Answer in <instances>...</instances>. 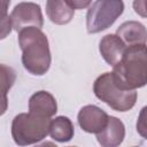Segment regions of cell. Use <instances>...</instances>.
I'll list each match as a JSON object with an SVG mask.
<instances>
[{
  "mask_svg": "<svg viewBox=\"0 0 147 147\" xmlns=\"http://www.w3.org/2000/svg\"><path fill=\"white\" fill-rule=\"evenodd\" d=\"M144 115H145V108L141 110V114H140V118H139V121H138V123H137V125L141 124V126L137 127V130L140 132V134H141L142 137H145V129H146V126H145V119H144Z\"/></svg>",
  "mask_w": 147,
  "mask_h": 147,
  "instance_id": "cell-18",
  "label": "cell"
},
{
  "mask_svg": "<svg viewBox=\"0 0 147 147\" xmlns=\"http://www.w3.org/2000/svg\"><path fill=\"white\" fill-rule=\"evenodd\" d=\"M72 9H85L91 3L92 0H64Z\"/></svg>",
  "mask_w": 147,
  "mask_h": 147,
  "instance_id": "cell-16",
  "label": "cell"
},
{
  "mask_svg": "<svg viewBox=\"0 0 147 147\" xmlns=\"http://www.w3.org/2000/svg\"><path fill=\"white\" fill-rule=\"evenodd\" d=\"M29 111L51 118L57 111L56 100L49 92L38 91L33 93L29 100Z\"/></svg>",
  "mask_w": 147,
  "mask_h": 147,
  "instance_id": "cell-10",
  "label": "cell"
},
{
  "mask_svg": "<svg viewBox=\"0 0 147 147\" xmlns=\"http://www.w3.org/2000/svg\"><path fill=\"white\" fill-rule=\"evenodd\" d=\"M133 8H134L137 14L141 15L142 17L146 16V13H145V0H134Z\"/></svg>",
  "mask_w": 147,
  "mask_h": 147,
  "instance_id": "cell-17",
  "label": "cell"
},
{
  "mask_svg": "<svg viewBox=\"0 0 147 147\" xmlns=\"http://www.w3.org/2000/svg\"><path fill=\"white\" fill-rule=\"evenodd\" d=\"M114 83L123 90H136L146 85V42L126 46L119 61L113 65Z\"/></svg>",
  "mask_w": 147,
  "mask_h": 147,
  "instance_id": "cell-1",
  "label": "cell"
},
{
  "mask_svg": "<svg viewBox=\"0 0 147 147\" xmlns=\"http://www.w3.org/2000/svg\"><path fill=\"white\" fill-rule=\"evenodd\" d=\"M17 32L23 67L34 76L45 75L52 61L47 36L36 26H26Z\"/></svg>",
  "mask_w": 147,
  "mask_h": 147,
  "instance_id": "cell-2",
  "label": "cell"
},
{
  "mask_svg": "<svg viewBox=\"0 0 147 147\" xmlns=\"http://www.w3.org/2000/svg\"><path fill=\"white\" fill-rule=\"evenodd\" d=\"M46 14L49 21L54 24L64 25L74 18L75 9H72L64 0H47Z\"/></svg>",
  "mask_w": 147,
  "mask_h": 147,
  "instance_id": "cell-12",
  "label": "cell"
},
{
  "mask_svg": "<svg viewBox=\"0 0 147 147\" xmlns=\"http://www.w3.org/2000/svg\"><path fill=\"white\" fill-rule=\"evenodd\" d=\"M13 29L20 31L26 26H36L41 29L44 18L40 6L34 2H20L10 13Z\"/></svg>",
  "mask_w": 147,
  "mask_h": 147,
  "instance_id": "cell-6",
  "label": "cell"
},
{
  "mask_svg": "<svg viewBox=\"0 0 147 147\" xmlns=\"http://www.w3.org/2000/svg\"><path fill=\"white\" fill-rule=\"evenodd\" d=\"M93 92L98 99L116 111H129L137 101L136 90H123L118 87L113 80L111 72H105L95 79Z\"/></svg>",
  "mask_w": 147,
  "mask_h": 147,
  "instance_id": "cell-4",
  "label": "cell"
},
{
  "mask_svg": "<svg viewBox=\"0 0 147 147\" xmlns=\"http://www.w3.org/2000/svg\"><path fill=\"white\" fill-rule=\"evenodd\" d=\"M16 80V72L13 68L0 64V116L3 115L8 108L7 94Z\"/></svg>",
  "mask_w": 147,
  "mask_h": 147,
  "instance_id": "cell-14",
  "label": "cell"
},
{
  "mask_svg": "<svg viewBox=\"0 0 147 147\" xmlns=\"http://www.w3.org/2000/svg\"><path fill=\"white\" fill-rule=\"evenodd\" d=\"M123 11V0H95L86 14L87 32L98 33L110 28Z\"/></svg>",
  "mask_w": 147,
  "mask_h": 147,
  "instance_id": "cell-5",
  "label": "cell"
},
{
  "mask_svg": "<svg viewBox=\"0 0 147 147\" xmlns=\"http://www.w3.org/2000/svg\"><path fill=\"white\" fill-rule=\"evenodd\" d=\"M125 137V126L121 119L108 116V122L102 131L96 133L98 142L103 147H115L122 144Z\"/></svg>",
  "mask_w": 147,
  "mask_h": 147,
  "instance_id": "cell-8",
  "label": "cell"
},
{
  "mask_svg": "<svg viewBox=\"0 0 147 147\" xmlns=\"http://www.w3.org/2000/svg\"><path fill=\"white\" fill-rule=\"evenodd\" d=\"M77 119L83 131L96 134L106 126L108 122V114L96 106L87 105L79 110Z\"/></svg>",
  "mask_w": 147,
  "mask_h": 147,
  "instance_id": "cell-7",
  "label": "cell"
},
{
  "mask_svg": "<svg viewBox=\"0 0 147 147\" xmlns=\"http://www.w3.org/2000/svg\"><path fill=\"white\" fill-rule=\"evenodd\" d=\"M116 34L124 41L126 46L146 42V28L137 21H127L122 23L118 26Z\"/></svg>",
  "mask_w": 147,
  "mask_h": 147,
  "instance_id": "cell-11",
  "label": "cell"
},
{
  "mask_svg": "<svg viewBox=\"0 0 147 147\" xmlns=\"http://www.w3.org/2000/svg\"><path fill=\"white\" fill-rule=\"evenodd\" d=\"M13 30L10 15L7 9H0V40L5 39Z\"/></svg>",
  "mask_w": 147,
  "mask_h": 147,
  "instance_id": "cell-15",
  "label": "cell"
},
{
  "mask_svg": "<svg viewBox=\"0 0 147 147\" xmlns=\"http://www.w3.org/2000/svg\"><path fill=\"white\" fill-rule=\"evenodd\" d=\"M51 118L33 113H22L14 117L11 123V137L15 144L26 146L37 144L49 132Z\"/></svg>",
  "mask_w": 147,
  "mask_h": 147,
  "instance_id": "cell-3",
  "label": "cell"
},
{
  "mask_svg": "<svg viewBox=\"0 0 147 147\" xmlns=\"http://www.w3.org/2000/svg\"><path fill=\"white\" fill-rule=\"evenodd\" d=\"M74 133H75L74 124L68 117L59 116L55 117L54 119H51L48 134L52 137V139L60 142H67L71 140Z\"/></svg>",
  "mask_w": 147,
  "mask_h": 147,
  "instance_id": "cell-13",
  "label": "cell"
},
{
  "mask_svg": "<svg viewBox=\"0 0 147 147\" xmlns=\"http://www.w3.org/2000/svg\"><path fill=\"white\" fill-rule=\"evenodd\" d=\"M126 45L117 34H107L99 42V51L109 65H115L122 57Z\"/></svg>",
  "mask_w": 147,
  "mask_h": 147,
  "instance_id": "cell-9",
  "label": "cell"
}]
</instances>
